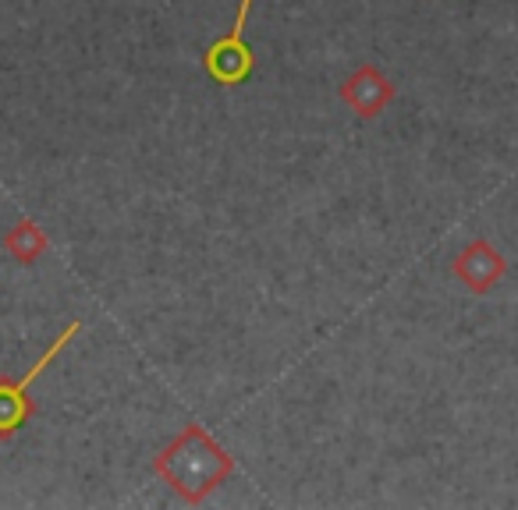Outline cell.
<instances>
[{"mask_svg":"<svg viewBox=\"0 0 518 510\" xmlns=\"http://www.w3.org/2000/svg\"><path fill=\"white\" fill-rule=\"evenodd\" d=\"M82 326L79 323H71L68 330L61 333V337L54 340V348L47 351V355L40 358V362L32 365L29 372H25L22 379H15V383H0V436H11L18 429V425L25 422V418H29V401H25V390L32 387V383H36V379H40V372L47 369L50 362H54L57 355H61L64 351V344H68L71 337H75V333H79Z\"/></svg>","mask_w":518,"mask_h":510,"instance_id":"6da1fadb","label":"cell"},{"mask_svg":"<svg viewBox=\"0 0 518 510\" xmlns=\"http://www.w3.org/2000/svg\"><path fill=\"white\" fill-rule=\"evenodd\" d=\"M451 270H455V277L462 280L472 294H487L504 280L508 259H504L487 238H476L455 255V266H451Z\"/></svg>","mask_w":518,"mask_h":510,"instance_id":"7a4b0ae2","label":"cell"},{"mask_svg":"<svg viewBox=\"0 0 518 510\" xmlns=\"http://www.w3.org/2000/svg\"><path fill=\"white\" fill-rule=\"evenodd\" d=\"M249 8H252V0H242V8H238V18H235V29L220 39V43H213L210 54H206V71H210L217 82H242V78L252 71V54L242 43Z\"/></svg>","mask_w":518,"mask_h":510,"instance_id":"3957f363","label":"cell"},{"mask_svg":"<svg viewBox=\"0 0 518 510\" xmlns=\"http://www.w3.org/2000/svg\"><path fill=\"white\" fill-rule=\"evenodd\" d=\"M345 100L352 103L362 117H377L380 110L394 100V85L387 82L377 68H359L352 82L345 85Z\"/></svg>","mask_w":518,"mask_h":510,"instance_id":"277c9868","label":"cell"}]
</instances>
